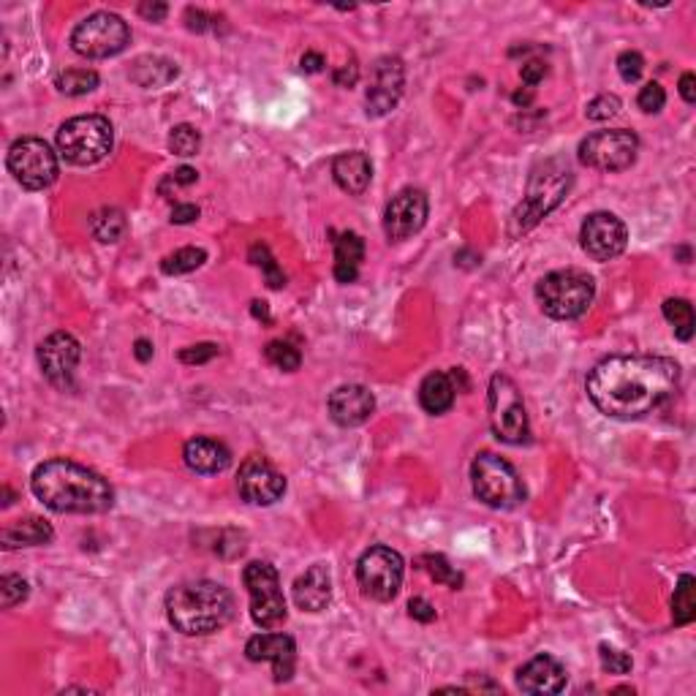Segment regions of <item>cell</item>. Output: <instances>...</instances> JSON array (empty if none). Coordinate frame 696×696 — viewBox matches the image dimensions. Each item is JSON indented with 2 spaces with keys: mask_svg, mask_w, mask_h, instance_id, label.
<instances>
[{
  "mask_svg": "<svg viewBox=\"0 0 696 696\" xmlns=\"http://www.w3.org/2000/svg\"><path fill=\"white\" fill-rule=\"evenodd\" d=\"M680 387V365L669 357L629 354L601 359L588 373L590 403L612 419H642L672 400Z\"/></svg>",
  "mask_w": 696,
  "mask_h": 696,
  "instance_id": "obj_1",
  "label": "cell"
},
{
  "mask_svg": "<svg viewBox=\"0 0 696 696\" xmlns=\"http://www.w3.org/2000/svg\"><path fill=\"white\" fill-rule=\"evenodd\" d=\"M33 495L58 514H104L115 503L112 484L74 460H47L33 471Z\"/></svg>",
  "mask_w": 696,
  "mask_h": 696,
  "instance_id": "obj_2",
  "label": "cell"
},
{
  "mask_svg": "<svg viewBox=\"0 0 696 696\" xmlns=\"http://www.w3.org/2000/svg\"><path fill=\"white\" fill-rule=\"evenodd\" d=\"M234 615V596L213 580H191L166 593V618L185 637L223 629Z\"/></svg>",
  "mask_w": 696,
  "mask_h": 696,
  "instance_id": "obj_3",
  "label": "cell"
},
{
  "mask_svg": "<svg viewBox=\"0 0 696 696\" xmlns=\"http://www.w3.org/2000/svg\"><path fill=\"white\" fill-rule=\"evenodd\" d=\"M571 172L561 161H547V164L536 166L528 183V194L522 199V204L512 215V234L528 232L536 223L542 221L544 215L552 213L558 204L563 202V196L569 191Z\"/></svg>",
  "mask_w": 696,
  "mask_h": 696,
  "instance_id": "obj_4",
  "label": "cell"
},
{
  "mask_svg": "<svg viewBox=\"0 0 696 696\" xmlns=\"http://www.w3.org/2000/svg\"><path fill=\"white\" fill-rule=\"evenodd\" d=\"M596 297L593 278L580 270H558L536 283V300L550 319L571 321L588 313Z\"/></svg>",
  "mask_w": 696,
  "mask_h": 696,
  "instance_id": "obj_5",
  "label": "cell"
},
{
  "mask_svg": "<svg viewBox=\"0 0 696 696\" xmlns=\"http://www.w3.org/2000/svg\"><path fill=\"white\" fill-rule=\"evenodd\" d=\"M55 142L68 164L93 166L112 153L115 131L104 115H79L60 126Z\"/></svg>",
  "mask_w": 696,
  "mask_h": 696,
  "instance_id": "obj_6",
  "label": "cell"
},
{
  "mask_svg": "<svg viewBox=\"0 0 696 696\" xmlns=\"http://www.w3.org/2000/svg\"><path fill=\"white\" fill-rule=\"evenodd\" d=\"M471 484H474V495L479 501L487 503L490 509H503V512L517 509L520 503H525V495H528L514 465L495 452L476 455V460L471 463Z\"/></svg>",
  "mask_w": 696,
  "mask_h": 696,
  "instance_id": "obj_7",
  "label": "cell"
},
{
  "mask_svg": "<svg viewBox=\"0 0 696 696\" xmlns=\"http://www.w3.org/2000/svg\"><path fill=\"white\" fill-rule=\"evenodd\" d=\"M131 44V28L112 11H96L79 22L71 33V49L90 60L115 58Z\"/></svg>",
  "mask_w": 696,
  "mask_h": 696,
  "instance_id": "obj_8",
  "label": "cell"
},
{
  "mask_svg": "<svg viewBox=\"0 0 696 696\" xmlns=\"http://www.w3.org/2000/svg\"><path fill=\"white\" fill-rule=\"evenodd\" d=\"M487 406H490V427L498 441L503 444H525L531 435L528 425V411L522 403V392L517 389L509 376H493L490 392H487Z\"/></svg>",
  "mask_w": 696,
  "mask_h": 696,
  "instance_id": "obj_9",
  "label": "cell"
},
{
  "mask_svg": "<svg viewBox=\"0 0 696 696\" xmlns=\"http://www.w3.org/2000/svg\"><path fill=\"white\" fill-rule=\"evenodd\" d=\"M242 582L251 596V618L259 629H278L286 623V599H283L281 577L275 566L253 561L242 571Z\"/></svg>",
  "mask_w": 696,
  "mask_h": 696,
  "instance_id": "obj_10",
  "label": "cell"
},
{
  "mask_svg": "<svg viewBox=\"0 0 696 696\" xmlns=\"http://www.w3.org/2000/svg\"><path fill=\"white\" fill-rule=\"evenodd\" d=\"M6 166L14 174V180L28 191H44L58 180V155L52 153V147L44 139L36 136L17 139L9 147Z\"/></svg>",
  "mask_w": 696,
  "mask_h": 696,
  "instance_id": "obj_11",
  "label": "cell"
},
{
  "mask_svg": "<svg viewBox=\"0 0 696 696\" xmlns=\"http://www.w3.org/2000/svg\"><path fill=\"white\" fill-rule=\"evenodd\" d=\"M406 563L392 547H370L357 563V582L362 596L373 601H392L400 593Z\"/></svg>",
  "mask_w": 696,
  "mask_h": 696,
  "instance_id": "obj_12",
  "label": "cell"
},
{
  "mask_svg": "<svg viewBox=\"0 0 696 696\" xmlns=\"http://www.w3.org/2000/svg\"><path fill=\"white\" fill-rule=\"evenodd\" d=\"M639 139L626 128L596 131L580 142V164L599 172H623L637 161Z\"/></svg>",
  "mask_w": 696,
  "mask_h": 696,
  "instance_id": "obj_13",
  "label": "cell"
},
{
  "mask_svg": "<svg viewBox=\"0 0 696 696\" xmlns=\"http://www.w3.org/2000/svg\"><path fill=\"white\" fill-rule=\"evenodd\" d=\"M629 229L612 213H593L585 218L580 229L582 251L593 261H612L626 251Z\"/></svg>",
  "mask_w": 696,
  "mask_h": 696,
  "instance_id": "obj_14",
  "label": "cell"
},
{
  "mask_svg": "<svg viewBox=\"0 0 696 696\" xmlns=\"http://www.w3.org/2000/svg\"><path fill=\"white\" fill-rule=\"evenodd\" d=\"M237 490H240L242 501L253 503V506H272L286 493V479L267 457L253 455L240 465Z\"/></svg>",
  "mask_w": 696,
  "mask_h": 696,
  "instance_id": "obj_15",
  "label": "cell"
},
{
  "mask_svg": "<svg viewBox=\"0 0 696 696\" xmlns=\"http://www.w3.org/2000/svg\"><path fill=\"white\" fill-rule=\"evenodd\" d=\"M430 213V202L422 188H403L400 194L392 196L384 213V232L392 242H403L408 237L422 232Z\"/></svg>",
  "mask_w": 696,
  "mask_h": 696,
  "instance_id": "obj_16",
  "label": "cell"
},
{
  "mask_svg": "<svg viewBox=\"0 0 696 696\" xmlns=\"http://www.w3.org/2000/svg\"><path fill=\"white\" fill-rule=\"evenodd\" d=\"M82 348L79 340L68 332H52L39 346V368L52 387L68 389L74 384Z\"/></svg>",
  "mask_w": 696,
  "mask_h": 696,
  "instance_id": "obj_17",
  "label": "cell"
},
{
  "mask_svg": "<svg viewBox=\"0 0 696 696\" xmlns=\"http://www.w3.org/2000/svg\"><path fill=\"white\" fill-rule=\"evenodd\" d=\"M403 85H406V66L400 58H378L373 66V77H370L368 96H365V107H368L370 117H384L397 107V101L403 96Z\"/></svg>",
  "mask_w": 696,
  "mask_h": 696,
  "instance_id": "obj_18",
  "label": "cell"
},
{
  "mask_svg": "<svg viewBox=\"0 0 696 696\" xmlns=\"http://www.w3.org/2000/svg\"><path fill=\"white\" fill-rule=\"evenodd\" d=\"M248 661H270L275 683H289L297 667V645L289 634H256L245 645Z\"/></svg>",
  "mask_w": 696,
  "mask_h": 696,
  "instance_id": "obj_19",
  "label": "cell"
},
{
  "mask_svg": "<svg viewBox=\"0 0 696 696\" xmlns=\"http://www.w3.org/2000/svg\"><path fill=\"white\" fill-rule=\"evenodd\" d=\"M329 416L340 427H359L376 411V397L362 384H346L329 395Z\"/></svg>",
  "mask_w": 696,
  "mask_h": 696,
  "instance_id": "obj_20",
  "label": "cell"
},
{
  "mask_svg": "<svg viewBox=\"0 0 696 696\" xmlns=\"http://www.w3.org/2000/svg\"><path fill=\"white\" fill-rule=\"evenodd\" d=\"M517 688H520L522 694L533 696L561 694L563 688H566V667H563L558 658L539 653L525 667H520V672H517Z\"/></svg>",
  "mask_w": 696,
  "mask_h": 696,
  "instance_id": "obj_21",
  "label": "cell"
},
{
  "mask_svg": "<svg viewBox=\"0 0 696 696\" xmlns=\"http://www.w3.org/2000/svg\"><path fill=\"white\" fill-rule=\"evenodd\" d=\"M329 601H332V574L324 563H316L294 582V604L302 612H321L329 607Z\"/></svg>",
  "mask_w": 696,
  "mask_h": 696,
  "instance_id": "obj_22",
  "label": "cell"
},
{
  "mask_svg": "<svg viewBox=\"0 0 696 696\" xmlns=\"http://www.w3.org/2000/svg\"><path fill=\"white\" fill-rule=\"evenodd\" d=\"M332 177L346 194L362 196L370 188V180H373V164L362 150H348V153H340L332 161Z\"/></svg>",
  "mask_w": 696,
  "mask_h": 696,
  "instance_id": "obj_23",
  "label": "cell"
},
{
  "mask_svg": "<svg viewBox=\"0 0 696 696\" xmlns=\"http://www.w3.org/2000/svg\"><path fill=\"white\" fill-rule=\"evenodd\" d=\"M185 465L196 474H223L232 465V452L215 438H191L183 449Z\"/></svg>",
  "mask_w": 696,
  "mask_h": 696,
  "instance_id": "obj_24",
  "label": "cell"
},
{
  "mask_svg": "<svg viewBox=\"0 0 696 696\" xmlns=\"http://www.w3.org/2000/svg\"><path fill=\"white\" fill-rule=\"evenodd\" d=\"M52 525L41 517H25V520H17L9 528H3L0 533V544L6 550H14V547H39V544L52 542Z\"/></svg>",
  "mask_w": 696,
  "mask_h": 696,
  "instance_id": "obj_25",
  "label": "cell"
},
{
  "mask_svg": "<svg viewBox=\"0 0 696 696\" xmlns=\"http://www.w3.org/2000/svg\"><path fill=\"white\" fill-rule=\"evenodd\" d=\"M180 74V68L174 66L172 60L158 58V55H142V58L134 60V66L128 71L131 82H136L145 90H155V87H164L169 82H174Z\"/></svg>",
  "mask_w": 696,
  "mask_h": 696,
  "instance_id": "obj_26",
  "label": "cell"
},
{
  "mask_svg": "<svg viewBox=\"0 0 696 696\" xmlns=\"http://www.w3.org/2000/svg\"><path fill=\"white\" fill-rule=\"evenodd\" d=\"M362 259H365V242L359 234L343 232L335 237V278L340 283L357 281Z\"/></svg>",
  "mask_w": 696,
  "mask_h": 696,
  "instance_id": "obj_27",
  "label": "cell"
},
{
  "mask_svg": "<svg viewBox=\"0 0 696 696\" xmlns=\"http://www.w3.org/2000/svg\"><path fill=\"white\" fill-rule=\"evenodd\" d=\"M455 381H452V376H446V373H430V376H425V381H422V387H419V403H422V408H425L427 414H446L449 408L455 406Z\"/></svg>",
  "mask_w": 696,
  "mask_h": 696,
  "instance_id": "obj_28",
  "label": "cell"
},
{
  "mask_svg": "<svg viewBox=\"0 0 696 696\" xmlns=\"http://www.w3.org/2000/svg\"><path fill=\"white\" fill-rule=\"evenodd\" d=\"M126 229V215H123V210H117V207H104V210H98L90 218V232H93V237L98 242H117L126 234Z\"/></svg>",
  "mask_w": 696,
  "mask_h": 696,
  "instance_id": "obj_29",
  "label": "cell"
},
{
  "mask_svg": "<svg viewBox=\"0 0 696 696\" xmlns=\"http://www.w3.org/2000/svg\"><path fill=\"white\" fill-rule=\"evenodd\" d=\"M696 580L691 574H683L677 580L675 596H672V620L675 626H688L696 618V596H694Z\"/></svg>",
  "mask_w": 696,
  "mask_h": 696,
  "instance_id": "obj_30",
  "label": "cell"
},
{
  "mask_svg": "<svg viewBox=\"0 0 696 696\" xmlns=\"http://www.w3.org/2000/svg\"><path fill=\"white\" fill-rule=\"evenodd\" d=\"M664 319L672 324L677 340L694 338L696 316H694V305H691L688 300H680V297H677V300L664 302Z\"/></svg>",
  "mask_w": 696,
  "mask_h": 696,
  "instance_id": "obj_31",
  "label": "cell"
},
{
  "mask_svg": "<svg viewBox=\"0 0 696 696\" xmlns=\"http://www.w3.org/2000/svg\"><path fill=\"white\" fill-rule=\"evenodd\" d=\"M55 87L63 96H87L98 87V74L90 68H68V71L58 74Z\"/></svg>",
  "mask_w": 696,
  "mask_h": 696,
  "instance_id": "obj_32",
  "label": "cell"
},
{
  "mask_svg": "<svg viewBox=\"0 0 696 696\" xmlns=\"http://www.w3.org/2000/svg\"><path fill=\"white\" fill-rule=\"evenodd\" d=\"M207 261V251L204 248H180V251L169 253L164 261H161V270L166 275H185V272H194Z\"/></svg>",
  "mask_w": 696,
  "mask_h": 696,
  "instance_id": "obj_33",
  "label": "cell"
},
{
  "mask_svg": "<svg viewBox=\"0 0 696 696\" xmlns=\"http://www.w3.org/2000/svg\"><path fill=\"white\" fill-rule=\"evenodd\" d=\"M264 357H267L270 365H275L278 370H286V373H294V370H300L302 365L300 348H294L291 343H286V340H272V343H267Z\"/></svg>",
  "mask_w": 696,
  "mask_h": 696,
  "instance_id": "obj_34",
  "label": "cell"
},
{
  "mask_svg": "<svg viewBox=\"0 0 696 696\" xmlns=\"http://www.w3.org/2000/svg\"><path fill=\"white\" fill-rule=\"evenodd\" d=\"M251 261L259 267L261 272H264V278H267V286H270V289H283V286H286V275H283L281 267L275 264L270 248H267L264 242H256V245H253Z\"/></svg>",
  "mask_w": 696,
  "mask_h": 696,
  "instance_id": "obj_35",
  "label": "cell"
},
{
  "mask_svg": "<svg viewBox=\"0 0 696 696\" xmlns=\"http://www.w3.org/2000/svg\"><path fill=\"white\" fill-rule=\"evenodd\" d=\"M199 147H202V134L196 131L194 126H177L172 128V134H169V150H172L174 155H180V158H191V155L199 153Z\"/></svg>",
  "mask_w": 696,
  "mask_h": 696,
  "instance_id": "obj_36",
  "label": "cell"
},
{
  "mask_svg": "<svg viewBox=\"0 0 696 696\" xmlns=\"http://www.w3.org/2000/svg\"><path fill=\"white\" fill-rule=\"evenodd\" d=\"M419 563H425L427 574H430V577H433L435 582H441V585H446V588L457 590V588H460V585H463V574L452 569L444 555H425V558H422V561H419Z\"/></svg>",
  "mask_w": 696,
  "mask_h": 696,
  "instance_id": "obj_37",
  "label": "cell"
},
{
  "mask_svg": "<svg viewBox=\"0 0 696 696\" xmlns=\"http://www.w3.org/2000/svg\"><path fill=\"white\" fill-rule=\"evenodd\" d=\"M28 582L22 580L20 574H3V580H0V596H3V609H11L17 607V604H22V601L28 599Z\"/></svg>",
  "mask_w": 696,
  "mask_h": 696,
  "instance_id": "obj_38",
  "label": "cell"
},
{
  "mask_svg": "<svg viewBox=\"0 0 696 696\" xmlns=\"http://www.w3.org/2000/svg\"><path fill=\"white\" fill-rule=\"evenodd\" d=\"M599 658H601V667H604V672H609V675H629L631 667H634V661H631L629 653L612 648V645H607V642L599 648Z\"/></svg>",
  "mask_w": 696,
  "mask_h": 696,
  "instance_id": "obj_39",
  "label": "cell"
},
{
  "mask_svg": "<svg viewBox=\"0 0 696 696\" xmlns=\"http://www.w3.org/2000/svg\"><path fill=\"white\" fill-rule=\"evenodd\" d=\"M618 112H620V98L612 96V93L596 96L588 104V109H585L588 120H596V123H601V120H612Z\"/></svg>",
  "mask_w": 696,
  "mask_h": 696,
  "instance_id": "obj_40",
  "label": "cell"
},
{
  "mask_svg": "<svg viewBox=\"0 0 696 696\" xmlns=\"http://www.w3.org/2000/svg\"><path fill=\"white\" fill-rule=\"evenodd\" d=\"M637 104L642 112L656 115V112H661V109H664V104H667V93H664V87L658 85V82H648V85L639 90Z\"/></svg>",
  "mask_w": 696,
  "mask_h": 696,
  "instance_id": "obj_41",
  "label": "cell"
},
{
  "mask_svg": "<svg viewBox=\"0 0 696 696\" xmlns=\"http://www.w3.org/2000/svg\"><path fill=\"white\" fill-rule=\"evenodd\" d=\"M642 71H645V58L639 55V52H634V49H626V52H620L618 58V74L623 82H639V77H642Z\"/></svg>",
  "mask_w": 696,
  "mask_h": 696,
  "instance_id": "obj_42",
  "label": "cell"
},
{
  "mask_svg": "<svg viewBox=\"0 0 696 696\" xmlns=\"http://www.w3.org/2000/svg\"><path fill=\"white\" fill-rule=\"evenodd\" d=\"M218 351H221V348L215 346V343L188 346L180 351V362H185V365H204V362H210L213 357H218Z\"/></svg>",
  "mask_w": 696,
  "mask_h": 696,
  "instance_id": "obj_43",
  "label": "cell"
},
{
  "mask_svg": "<svg viewBox=\"0 0 696 696\" xmlns=\"http://www.w3.org/2000/svg\"><path fill=\"white\" fill-rule=\"evenodd\" d=\"M196 180H199V172H196V169H191V166H183V169H177V172L169 174L164 183H161V188H158V191H166L169 185H172V188H185V185H194Z\"/></svg>",
  "mask_w": 696,
  "mask_h": 696,
  "instance_id": "obj_44",
  "label": "cell"
},
{
  "mask_svg": "<svg viewBox=\"0 0 696 696\" xmlns=\"http://www.w3.org/2000/svg\"><path fill=\"white\" fill-rule=\"evenodd\" d=\"M544 77H547V63H542V60H528L522 66V82L528 87H536Z\"/></svg>",
  "mask_w": 696,
  "mask_h": 696,
  "instance_id": "obj_45",
  "label": "cell"
},
{
  "mask_svg": "<svg viewBox=\"0 0 696 696\" xmlns=\"http://www.w3.org/2000/svg\"><path fill=\"white\" fill-rule=\"evenodd\" d=\"M408 615L419 623H433L435 607L427 599H411L408 601Z\"/></svg>",
  "mask_w": 696,
  "mask_h": 696,
  "instance_id": "obj_46",
  "label": "cell"
},
{
  "mask_svg": "<svg viewBox=\"0 0 696 696\" xmlns=\"http://www.w3.org/2000/svg\"><path fill=\"white\" fill-rule=\"evenodd\" d=\"M359 79V66L351 60V63H346V66H340L335 74H332V82L338 87H354Z\"/></svg>",
  "mask_w": 696,
  "mask_h": 696,
  "instance_id": "obj_47",
  "label": "cell"
},
{
  "mask_svg": "<svg viewBox=\"0 0 696 696\" xmlns=\"http://www.w3.org/2000/svg\"><path fill=\"white\" fill-rule=\"evenodd\" d=\"M324 66H327V60L321 52H305L300 60V68L305 74H319V71H324Z\"/></svg>",
  "mask_w": 696,
  "mask_h": 696,
  "instance_id": "obj_48",
  "label": "cell"
},
{
  "mask_svg": "<svg viewBox=\"0 0 696 696\" xmlns=\"http://www.w3.org/2000/svg\"><path fill=\"white\" fill-rule=\"evenodd\" d=\"M199 218V207L196 204H174L172 223H194Z\"/></svg>",
  "mask_w": 696,
  "mask_h": 696,
  "instance_id": "obj_49",
  "label": "cell"
},
{
  "mask_svg": "<svg viewBox=\"0 0 696 696\" xmlns=\"http://www.w3.org/2000/svg\"><path fill=\"white\" fill-rule=\"evenodd\" d=\"M139 14H142V17L150 22H161V20H166L169 6H166V3H142V6H139Z\"/></svg>",
  "mask_w": 696,
  "mask_h": 696,
  "instance_id": "obj_50",
  "label": "cell"
},
{
  "mask_svg": "<svg viewBox=\"0 0 696 696\" xmlns=\"http://www.w3.org/2000/svg\"><path fill=\"white\" fill-rule=\"evenodd\" d=\"M185 20H188V30H196V33H202V30L210 28V17L199 9L185 11Z\"/></svg>",
  "mask_w": 696,
  "mask_h": 696,
  "instance_id": "obj_51",
  "label": "cell"
},
{
  "mask_svg": "<svg viewBox=\"0 0 696 696\" xmlns=\"http://www.w3.org/2000/svg\"><path fill=\"white\" fill-rule=\"evenodd\" d=\"M680 96H683L686 104H694L696 101V77L691 71H686V74L680 77Z\"/></svg>",
  "mask_w": 696,
  "mask_h": 696,
  "instance_id": "obj_52",
  "label": "cell"
},
{
  "mask_svg": "<svg viewBox=\"0 0 696 696\" xmlns=\"http://www.w3.org/2000/svg\"><path fill=\"white\" fill-rule=\"evenodd\" d=\"M134 354H136V359L139 362H150L153 359V343L150 340H136V346H134Z\"/></svg>",
  "mask_w": 696,
  "mask_h": 696,
  "instance_id": "obj_53",
  "label": "cell"
},
{
  "mask_svg": "<svg viewBox=\"0 0 696 696\" xmlns=\"http://www.w3.org/2000/svg\"><path fill=\"white\" fill-rule=\"evenodd\" d=\"M253 316H256V319L270 321V313H267V302H253Z\"/></svg>",
  "mask_w": 696,
  "mask_h": 696,
  "instance_id": "obj_54",
  "label": "cell"
},
{
  "mask_svg": "<svg viewBox=\"0 0 696 696\" xmlns=\"http://www.w3.org/2000/svg\"><path fill=\"white\" fill-rule=\"evenodd\" d=\"M514 104H517V107H528V104H531V101H533V93H531V90H528V93H522V90H520V93H514Z\"/></svg>",
  "mask_w": 696,
  "mask_h": 696,
  "instance_id": "obj_55",
  "label": "cell"
}]
</instances>
